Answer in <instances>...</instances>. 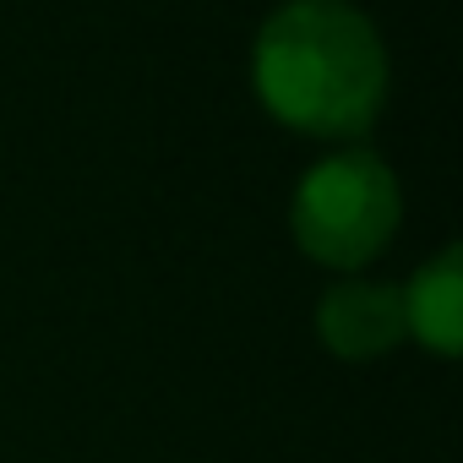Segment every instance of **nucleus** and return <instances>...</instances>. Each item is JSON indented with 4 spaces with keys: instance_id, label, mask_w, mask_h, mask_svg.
<instances>
[{
    "instance_id": "nucleus-3",
    "label": "nucleus",
    "mask_w": 463,
    "mask_h": 463,
    "mask_svg": "<svg viewBox=\"0 0 463 463\" xmlns=\"http://www.w3.org/2000/svg\"><path fill=\"white\" fill-rule=\"evenodd\" d=\"M317 338L338 360H382L392 354L409 327H403V289L382 279H344L317 300Z\"/></svg>"
},
{
    "instance_id": "nucleus-1",
    "label": "nucleus",
    "mask_w": 463,
    "mask_h": 463,
    "mask_svg": "<svg viewBox=\"0 0 463 463\" xmlns=\"http://www.w3.org/2000/svg\"><path fill=\"white\" fill-rule=\"evenodd\" d=\"M387 44L349 0H284L251 44L262 109L306 137L371 131L387 104Z\"/></svg>"
},
{
    "instance_id": "nucleus-2",
    "label": "nucleus",
    "mask_w": 463,
    "mask_h": 463,
    "mask_svg": "<svg viewBox=\"0 0 463 463\" xmlns=\"http://www.w3.org/2000/svg\"><path fill=\"white\" fill-rule=\"evenodd\" d=\"M398 218H403V191L387 158L349 147L300 175L289 202V235L311 262L354 273L387 251Z\"/></svg>"
},
{
    "instance_id": "nucleus-4",
    "label": "nucleus",
    "mask_w": 463,
    "mask_h": 463,
    "mask_svg": "<svg viewBox=\"0 0 463 463\" xmlns=\"http://www.w3.org/2000/svg\"><path fill=\"white\" fill-rule=\"evenodd\" d=\"M403 327L430 354L458 360L463 349V251H436L409 284H403Z\"/></svg>"
}]
</instances>
